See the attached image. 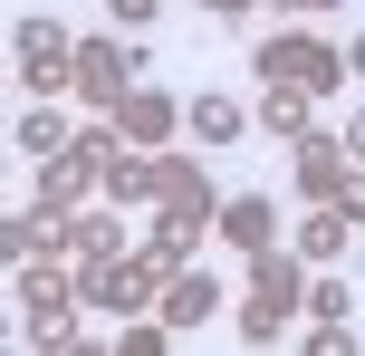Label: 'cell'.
<instances>
[{
	"mask_svg": "<svg viewBox=\"0 0 365 356\" xmlns=\"http://www.w3.org/2000/svg\"><path fill=\"white\" fill-rule=\"evenodd\" d=\"M10 77H19L29 96H58V87H77V39L58 29L48 10H29V19L10 29Z\"/></svg>",
	"mask_w": 365,
	"mask_h": 356,
	"instance_id": "obj_1",
	"label": "cell"
},
{
	"mask_svg": "<svg viewBox=\"0 0 365 356\" xmlns=\"http://www.w3.org/2000/svg\"><path fill=\"white\" fill-rule=\"evenodd\" d=\"M135 87H145V39H135V49L125 39H77V96H87L96 116H115Z\"/></svg>",
	"mask_w": 365,
	"mask_h": 356,
	"instance_id": "obj_2",
	"label": "cell"
},
{
	"mask_svg": "<svg viewBox=\"0 0 365 356\" xmlns=\"http://www.w3.org/2000/svg\"><path fill=\"white\" fill-rule=\"evenodd\" d=\"M259 77H269V87L327 96L336 77H346V49H327V39H308V29H279V39H259Z\"/></svg>",
	"mask_w": 365,
	"mask_h": 356,
	"instance_id": "obj_3",
	"label": "cell"
},
{
	"mask_svg": "<svg viewBox=\"0 0 365 356\" xmlns=\"http://www.w3.org/2000/svg\"><path fill=\"white\" fill-rule=\"evenodd\" d=\"M164 280H173L164 260H145V250H125V260L87 270V308H115V318H135V308H154V299H164Z\"/></svg>",
	"mask_w": 365,
	"mask_h": 356,
	"instance_id": "obj_4",
	"label": "cell"
},
{
	"mask_svg": "<svg viewBox=\"0 0 365 356\" xmlns=\"http://www.w3.org/2000/svg\"><path fill=\"white\" fill-rule=\"evenodd\" d=\"M10 299H19V308H87V270L58 260V250H29L19 280H10Z\"/></svg>",
	"mask_w": 365,
	"mask_h": 356,
	"instance_id": "obj_5",
	"label": "cell"
},
{
	"mask_svg": "<svg viewBox=\"0 0 365 356\" xmlns=\"http://www.w3.org/2000/svg\"><path fill=\"white\" fill-rule=\"evenodd\" d=\"M106 126L125 135V145H145V154H164L173 135H182V96H173V87H135L125 106L106 116Z\"/></svg>",
	"mask_w": 365,
	"mask_h": 356,
	"instance_id": "obj_6",
	"label": "cell"
},
{
	"mask_svg": "<svg viewBox=\"0 0 365 356\" xmlns=\"http://www.w3.org/2000/svg\"><path fill=\"white\" fill-rule=\"evenodd\" d=\"M289 173H298V193H308V203H327V193H336V183H346V173H356V154H346V135L308 126V135H298V145H289Z\"/></svg>",
	"mask_w": 365,
	"mask_h": 356,
	"instance_id": "obj_7",
	"label": "cell"
},
{
	"mask_svg": "<svg viewBox=\"0 0 365 356\" xmlns=\"http://www.w3.org/2000/svg\"><path fill=\"white\" fill-rule=\"evenodd\" d=\"M212 308H231V289H221L212 270H173V280H164V299H154V318L182 337V327H202Z\"/></svg>",
	"mask_w": 365,
	"mask_h": 356,
	"instance_id": "obj_8",
	"label": "cell"
},
{
	"mask_svg": "<svg viewBox=\"0 0 365 356\" xmlns=\"http://www.w3.org/2000/svg\"><path fill=\"white\" fill-rule=\"evenodd\" d=\"M212 231H221V241L240 250V260H250V250H269V241H279V203H269V193H231Z\"/></svg>",
	"mask_w": 365,
	"mask_h": 356,
	"instance_id": "obj_9",
	"label": "cell"
},
{
	"mask_svg": "<svg viewBox=\"0 0 365 356\" xmlns=\"http://www.w3.org/2000/svg\"><path fill=\"white\" fill-rule=\"evenodd\" d=\"M68 260H77V270L125 260V222H115V212H68Z\"/></svg>",
	"mask_w": 365,
	"mask_h": 356,
	"instance_id": "obj_10",
	"label": "cell"
},
{
	"mask_svg": "<svg viewBox=\"0 0 365 356\" xmlns=\"http://www.w3.org/2000/svg\"><path fill=\"white\" fill-rule=\"evenodd\" d=\"M106 203H164V154L125 145V154L106 164Z\"/></svg>",
	"mask_w": 365,
	"mask_h": 356,
	"instance_id": "obj_11",
	"label": "cell"
},
{
	"mask_svg": "<svg viewBox=\"0 0 365 356\" xmlns=\"http://www.w3.org/2000/svg\"><path fill=\"white\" fill-rule=\"evenodd\" d=\"M250 289L298 308V299H308V250H279V241H269V250H250Z\"/></svg>",
	"mask_w": 365,
	"mask_h": 356,
	"instance_id": "obj_12",
	"label": "cell"
},
{
	"mask_svg": "<svg viewBox=\"0 0 365 356\" xmlns=\"http://www.w3.org/2000/svg\"><path fill=\"white\" fill-rule=\"evenodd\" d=\"M182 135H192L202 154H221V145H240V135H250V116H240L231 96H192V106H182Z\"/></svg>",
	"mask_w": 365,
	"mask_h": 356,
	"instance_id": "obj_13",
	"label": "cell"
},
{
	"mask_svg": "<svg viewBox=\"0 0 365 356\" xmlns=\"http://www.w3.org/2000/svg\"><path fill=\"white\" fill-rule=\"evenodd\" d=\"M346 241H356V222H346V212H336V203H308V222H298V250H308V270H327Z\"/></svg>",
	"mask_w": 365,
	"mask_h": 356,
	"instance_id": "obj_14",
	"label": "cell"
},
{
	"mask_svg": "<svg viewBox=\"0 0 365 356\" xmlns=\"http://www.w3.org/2000/svg\"><path fill=\"white\" fill-rule=\"evenodd\" d=\"M259 126H269L279 145H298V135L317 126V96L308 87H269V96H259Z\"/></svg>",
	"mask_w": 365,
	"mask_h": 356,
	"instance_id": "obj_15",
	"label": "cell"
},
{
	"mask_svg": "<svg viewBox=\"0 0 365 356\" xmlns=\"http://www.w3.org/2000/svg\"><path fill=\"white\" fill-rule=\"evenodd\" d=\"M192 250H202V231H192V222H173V212H154V231H145V260L192 270Z\"/></svg>",
	"mask_w": 365,
	"mask_h": 356,
	"instance_id": "obj_16",
	"label": "cell"
},
{
	"mask_svg": "<svg viewBox=\"0 0 365 356\" xmlns=\"http://www.w3.org/2000/svg\"><path fill=\"white\" fill-rule=\"evenodd\" d=\"M10 145L29 154V164H48V154H68V126H58L48 106H29V116H19V126H10Z\"/></svg>",
	"mask_w": 365,
	"mask_h": 356,
	"instance_id": "obj_17",
	"label": "cell"
},
{
	"mask_svg": "<svg viewBox=\"0 0 365 356\" xmlns=\"http://www.w3.org/2000/svg\"><path fill=\"white\" fill-rule=\"evenodd\" d=\"M240 337L279 347V337H289V299H259V289H250V299H240Z\"/></svg>",
	"mask_w": 365,
	"mask_h": 356,
	"instance_id": "obj_18",
	"label": "cell"
},
{
	"mask_svg": "<svg viewBox=\"0 0 365 356\" xmlns=\"http://www.w3.org/2000/svg\"><path fill=\"white\" fill-rule=\"evenodd\" d=\"M298 308H308V318H346V308H356V289L336 280V270H308V299H298Z\"/></svg>",
	"mask_w": 365,
	"mask_h": 356,
	"instance_id": "obj_19",
	"label": "cell"
},
{
	"mask_svg": "<svg viewBox=\"0 0 365 356\" xmlns=\"http://www.w3.org/2000/svg\"><path fill=\"white\" fill-rule=\"evenodd\" d=\"M29 347H58V356L87 347V337H77V308H29Z\"/></svg>",
	"mask_w": 365,
	"mask_h": 356,
	"instance_id": "obj_20",
	"label": "cell"
},
{
	"mask_svg": "<svg viewBox=\"0 0 365 356\" xmlns=\"http://www.w3.org/2000/svg\"><path fill=\"white\" fill-rule=\"evenodd\" d=\"M164 347H173L164 318H125V337H115V356H164Z\"/></svg>",
	"mask_w": 365,
	"mask_h": 356,
	"instance_id": "obj_21",
	"label": "cell"
},
{
	"mask_svg": "<svg viewBox=\"0 0 365 356\" xmlns=\"http://www.w3.org/2000/svg\"><path fill=\"white\" fill-rule=\"evenodd\" d=\"M346 347H356L346 318H317V327H308V356H346Z\"/></svg>",
	"mask_w": 365,
	"mask_h": 356,
	"instance_id": "obj_22",
	"label": "cell"
},
{
	"mask_svg": "<svg viewBox=\"0 0 365 356\" xmlns=\"http://www.w3.org/2000/svg\"><path fill=\"white\" fill-rule=\"evenodd\" d=\"M327 203H336V212H346V222L365 231V164H356V173H346V183H336V193H327Z\"/></svg>",
	"mask_w": 365,
	"mask_h": 356,
	"instance_id": "obj_23",
	"label": "cell"
},
{
	"mask_svg": "<svg viewBox=\"0 0 365 356\" xmlns=\"http://www.w3.org/2000/svg\"><path fill=\"white\" fill-rule=\"evenodd\" d=\"M106 10H115V29H145V19L164 10V0H106Z\"/></svg>",
	"mask_w": 365,
	"mask_h": 356,
	"instance_id": "obj_24",
	"label": "cell"
},
{
	"mask_svg": "<svg viewBox=\"0 0 365 356\" xmlns=\"http://www.w3.org/2000/svg\"><path fill=\"white\" fill-rule=\"evenodd\" d=\"M192 10H212V19H240V10H250V0H192Z\"/></svg>",
	"mask_w": 365,
	"mask_h": 356,
	"instance_id": "obj_25",
	"label": "cell"
},
{
	"mask_svg": "<svg viewBox=\"0 0 365 356\" xmlns=\"http://www.w3.org/2000/svg\"><path fill=\"white\" fill-rule=\"evenodd\" d=\"M346 154H365V106H356V126H346Z\"/></svg>",
	"mask_w": 365,
	"mask_h": 356,
	"instance_id": "obj_26",
	"label": "cell"
},
{
	"mask_svg": "<svg viewBox=\"0 0 365 356\" xmlns=\"http://www.w3.org/2000/svg\"><path fill=\"white\" fill-rule=\"evenodd\" d=\"M346 77H365V39H356V49H346Z\"/></svg>",
	"mask_w": 365,
	"mask_h": 356,
	"instance_id": "obj_27",
	"label": "cell"
},
{
	"mask_svg": "<svg viewBox=\"0 0 365 356\" xmlns=\"http://www.w3.org/2000/svg\"><path fill=\"white\" fill-rule=\"evenodd\" d=\"M289 10H336V0H289Z\"/></svg>",
	"mask_w": 365,
	"mask_h": 356,
	"instance_id": "obj_28",
	"label": "cell"
}]
</instances>
